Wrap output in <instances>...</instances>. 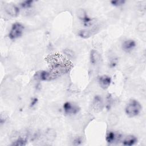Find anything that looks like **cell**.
Instances as JSON below:
<instances>
[{"mask_svg":"<svg viewBox=\"0 0 146 146\" xmlns=\"http://www.w3.org/2000/svg\"><path fill=\"white\" fill-rule=\"evenodd\" d=\"M50 60V65L51 67V70L50 72L54 78L60 74L68 72L71 67V63L65 59L62 58L60 55L59 56H55V59L54 57H52L51 59Z\"/></svg>","mask_w":146,"mask_h":146,"instance_id":"1","label":"cell"},{"mask_svg":"<svg viewBox=\"0 0 146 146\" xmlns=\"http://www.w3.org/2000/svg\"><path fill=\"white\" fill-rule=\"evenodd\" d=\"M142 110L141 104L136 100L131 99L127 104L125 112L126 114L130 117H135L138 115Z\"/></svg>","mask_w":146,"mask_h":146,"instance_id":"2","label":"cell"},{"mask_svg":"<svg viewBox=\"0 0 146 146\" xmlns=\"http://www.w3.org/2000/svg\"><path fill=\"white\" fill-rule=\"evenodd\" d=\"M24 26L20 23L16 22L14 23L9 33V37L11 39H15L20 37L23 32Z\"/></svg>","mask_w":146,"mask_h":146,"instance_id":"3","label":"cell"},{"mask_svg":"<svg viewBox=\"0 0 146 146\" xmlns=\"http://www.w3.org/2000/svg\"><path fill=\"white\" fill-rule=\"evenodd\" d=\"M63 110L64 113L67 115L76 114L79 112L80 108L73 103L67 102L63 104Z\"/></svg>","mask_w":146,"mask_h":146,"instance_id":"4","label":"cell"},{"mask_svg":"<svg viewBox=\"0 0 146 146\" xmlns=\"http://www.w3.org/2000/svg\"><path fill=\"white\" fill-rule=\"evenodd\" d=\"M77 15L79 19H80L82 22L83 23L84 26L88 27L91 25L92 19L87 15V14H86V11L84 10L83 9L78 10L77 13Z\"/></svg>","mask_w":146,"mask_h":146,"instance_id":"5","label":"cell"},{"mask_svg":"<svg viewBox=\"0 0 146 146\" xmlns=\"http://www.w3.org/2000/svg\"><path fill=\"white\" fill-rule=\"evenodd\" d=\"M111 82V78L110 76L106 75H102L99 77V83L101 88H102L104 90H106L108 88Z\"/></svg>","mask_w":146,"mask_h":146,"instance_id":"6","label":"cell"},{"mask_svg":"<svg viewBox=\"0 0 146 146\" xmlns=\"http://www.w3.org/2000/svg\"><path fill=\"white\" fill-rule=\"evenodd\" d=\"M121 137V135L120 134L113 131H110L107 133L106 139L108 143H114L120 140Z\"/></svg>","mask_w":146,"mask_h":146,"instance_id":"7","label":"cell"},{"mask_svg":"<svg viewBox=\"0 0 146 146\" xmlns=\"http://www.w3.org/2000/svg\"><path fill=\"white\" fill-rule=\"evenodd\" d=\"M92 107L95 112H99L102 110L103 107V102L101 96L96 95L94 99Z\"/></svg>","mask_w":146,"mask_h":146,"instance_id":"8","label":"cell"},{"mask_svg":"<svg viewBox=\"0 0 146 146\" xmlns=\"http://www.w3.org/2000/svg\"><path fill=\"white\" fill-rule=\"evenodd\" d=\"M136 45V44L135 40L132 39H128L122 43V48L124 51L129 52L134 49Z\"/></svg>","mask_w":146,"mask_h":146,"instance_id":"9","label":"cell"},{"mask_svg":"<svg viewBox=\"0 0 146 146\" xmlns=\"http://www.w3.org/2000/svg\"><path fill=\"white\" fill-rule=\"evenodd\" d=\"M37 79L41 80H50L54 79L50 71H40L36 74Z\"/></svg>","mask_w":146,"mask_h":146,"instance_id":"10","label":"cell"},{"mask_svg":"<svg viewBox=\"0 0 146 146\" xmlns=\"http://www.w3.org/2000/svg\"><path fill=\"white\" fill-rule=\"evenodd\" d=\"M101 55L98 51L95 50H92L90 53V62L92 64H96L100 62Z\"/></svg>","mask_w":146,"mask_h":146,"instance_id":"11","label":"cell"},{"mask_svg":"<svg viewBox=\"0 0 146 146\" xmlns=\"http://www.w3.org/2000/svg\"><path fill=\"white\" fill-rule=\"evenodd\" d=\"M6 12L11 17H16L18 15L19 10V8L14 5H9L6 7Z\"/></svg>","mask_w":146,"mask_h":146,"instance_id":"12","label":"cell"},{"mask_svg":"<svg viewBox=\"0 0 146 146\" xmlns=\"http://www.w3.org/2000/svg\"><path fill=\"white\" fill-rule=\"evenodd\" d=\"M137 141V138L133 135L127 136L123 141V144L127 146H131L134 145Z\"/></svg>","mask_w":146,"mask_h":146,"instance_id":"13","label":"cell"},{"mask_svg":"<svg viewBox=\"0 0 146 146\" xmlns=\"http://www.w3.org/2000/svg\"><path fill=\"white\" fill-rule=\"evenodd\" d=\"M96 31L95 29H84L82 30L79 31L78 35L81 38H87L90 37L92 35H93Z\"/></svg>","mask_w":146,"mask_h":146,"instance_id":"14","label":"cell"},{"mask_svg":"<svg viewBox=\"0 0 146 146\" xmlns=\"http://www.w3.org/2000/svg\"><path fill=\"white\" fill-rule=\"evenodd\" d=\"M27 144V140L24 138H18L17 140H16L13 143L12 145H15V146H23L26 145Z\"/></svg>","mask_w":146,"mask_h":146,"instance_id":"15","label":"cell"},{"mask_svg":"<svg viewBox=\"0 0 146 146\" xmlns=\"http://www.w3.org/2000/svg\"><path fill=\"white\" fill-rule=\"evenodd\" d=\"M34 3V1L33 0H29V1H25L22 2L21 3V6L23 8L28 9L31 7L33 6V4Z\"/></svg>","mask_w":146,"mask_h":146,"instance_id":"16","label":"cell"},{"mask_svg":"<svg viewBox=\"0 0 146 146\" xmlns=\"http://www.w3.org/2000/svg\"><path fill=\"white\" fill-rule=\"evenodd\" d=\"M125 1L124 0H113L111 1V3L115 6H121L125 3Z\"/></svg>","mask_w":146,"mask_h":146,"instance_id":"17","label":"cell"},{"mask_svg":"<svg viewBox=\"0 0 146 146\" xmlns=\"http://www.w3.org/2000/svg\"><path fill=\"white\" fill-rule=\"evenodd\" d=\"M38 102V99L36 98H34L32 99V101L30 103V106L31 107H33L34 106H35L36 104V103H37Z\"/></svg>","mask_w":146,"mask_h":146,"instance_id":"18","label":"cell"},{"mask_svg":"<svg viewBox=\"0 0 146 146\" xmlns=\"http://www.w3.org/2000/svg\"><path fill=\"white\" fill-rule=\"evenodd\" d=\"M74 141H75V143H76V144H79L81 143L82 140H81V139H80V138H78V139H76V140H75Z\"/></svg>","mask_w":146,"mask_h":146,"instance_id":"19","label":"cell"}]
</instances>
